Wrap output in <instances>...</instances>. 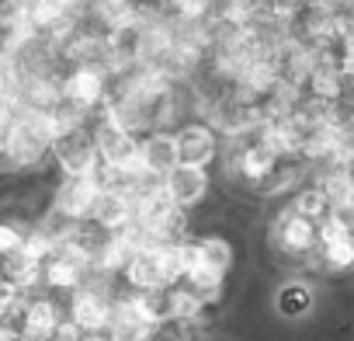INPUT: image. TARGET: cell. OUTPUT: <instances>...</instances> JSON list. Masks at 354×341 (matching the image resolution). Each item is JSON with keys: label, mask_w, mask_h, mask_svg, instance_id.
Listing matches in <instances>:
<instances>
[{"label": "cell", "mask_w": 354, "mask_h": 341, "mask_svg": "<svg viewBox=\"0 0 354 341\" xmlns=\"http://www.w3.org/2000/svg\"><path fill=\"white\" fill-rule=\"evenodd\" d=\"M53 153H56L59 167L66 170V178H94L97 170H101L97 143H94V136H87V132H80V129L66 132V136L53 146Z\"/></svg>", "instance_id": "cell-1"}, {"label": "cell", "mask_w": 354, "mask_h": 341, "mask_svg": "<svg viewBox=\"0 0 354 341\" xmlns=\"http://www.w3.org/2000/svg\"><path fill=\"white\" fill-rule=\"evenodd\" d=\"M101 192L104 189H101L97 175L94 178H66L63 189L56 192V209L53 213L70 220V223H80V220H87L94 213V202H97Z\"/></svg>", "instance_id": "cell-2"}, {"label": "cell", "mask_w": 354, "mask_h": 341, "mask_svg": "<svg viewBox=\"0 0 354 341\" xmlns=\"http://www.w3.org/2000/svg\"><path fill=\"white\" fill-rule=\"evenodd\" d=\"M63 320L53 299H28L25 310L18 313V338L21 341H56Z\"/></svg>", "instance_id": "cell-3"}, {"label": "cell", "mask_w": 354, "mask_h": 341, "mask_svg": "<svg viewBox=\"0 0 354 341\" xmlns=\"http://www.w3.org/2000/svg\"><path fill=\"white\" fill-rule=\"evenodd\" d=\"M70 320L84 331V334H108L111 320H115V306L94 292V289H80L70 299Z\"/></svg>", "instance_id": "cell-4"}, {"label": "cell", "mask_w": 354, "mask_h": 341, "mask_svg": "<svg viewBox=\"0 0 354 341\" xmlns=\"http://www.w3.org/2000/svg\"><path fill=\"white\" fill-rule=\"evenodd\" d=\"M91 220H94L97 230H108L115 237V234H122V230H129L136 223V199L125 195V192H108L104 189L97 195V202H94Z\"/></svg>", "instance_id": "cell-5"}, {"label": "cell", "mask_w": 354, "mask_h": 341, "mask_svg": "<svg viewBox=\"0 0 354 341\" xmlns=\"http://www.w3.org/2000/svg\"><path fill=\"white\" fill-rule=\"evenodd\" d=\"M101 98H104V77H101V70H94V67H77V70L66 77V84H63V101H66L73 112H87V108H94Z\"/></svg>", "instance_id": "cell-6"}, {"label": "cell", "mask_w": 354, "mask_h": 341, "mask_svg": "<svg viewBox=\"0 0 354 341\" xmlns=\"http://www.w3.org/2000/svg\"><path fill=\"white\" fill-rule=\"evenodd\" d=\"M139 150H142V164H146V170L153 178H167L174 167H181V153H177V139L174 136H167V132H156V136H149V139H142L139 143Z\"/></svg>", "instance_id": "cell-7"}, {"label": "cell", "mask_w": 354, "mask_h": 341, "mask_svg": "<svg viewBox=\"0 0 354 341\" xmlns=\"http://www.w3.org/2000/svg\"><path fill=\"white\" fill-rule=\"evenodd\" d=\"M167 185V195L177 202V206H195L202 202V195L209 192V178H205V170H195V167H174L170 175L163 178Z\"/></svg>", "instance_id": "cell-8"}, {"label": "cell", "mask_w": 354, "mask_h": 341, "mask_svg": "<svg viewBox=\"0 0 354 341\" xmlns=\"http://www.w3.org/2000/svg\"><path fill=\"white\" fill-rule=\"evenodd\" d=\"M177 153H181V167L205 170V164L216 157V136L205 125H188L177 136Z\"/></svg>", "instance_id": "cell-9"}, {"label": "cell", "mask_w": 354, "mask_h": 341, "mask_svg": "<svg viewBox=\"0 0 354 341\" xmlns=\"http://www.w3.org/2000/svg\"><path fill=\"white\" fill-rule=\"evenodd\" d=\"M84 258L73 254L70 247H56V254L46 261V282L53 289H77L84 279Z\"/></svg>", "instance_id": "cell-10"}, {"label": "cell", "mask_w": 354, "mask_h": 341, "mask_svg": "<svg viewBox=\"0 0 354 341\" xmlns=\"http://www.w3.org/2000/svg\"><path fill=\"white\" fill-rule=\"evenodd\" d=\"M316 241H319V234H316V223L302 220L295 209L281 216V223H278V244H281V251H292V254H299V251H309Z\"/></svg>", "instance_id": "cell-11"}, {"label": "cell", "mask_w": 354, "mask_h": 341, "mask_svg": "<svg viewBox=\"0 0 354 341\" xmlns=\"http://www.w3.org/2000/svg\"><path fill=\"white\" fill-rule=\"evenodd\" d=\"M0 275H4V282H11L18 292H25V289L46 282V265H39L25 254H15V258H8L4 265H0Z\"/></svg>", "instance_id": "cell-12"}, {"label": "cell", "mask_w": 354, "mask_h": 341, "mask_svg": "<svg viewBox=\"0 0 354 341\" xmlns=\"http://www.w3.org/2000/svg\"><path fill=\"white\" fill-rule=\"evenodd\" d=\"M240 170H243V178H250V182H268L274 170H278V153L268 150L264 143H254L240 157Z\"/></svg>", "instance_id": "cell-13"}, {"label": "cell", "mask_w": 354, "mask_h": 341, "mask_svg": "<svg viewBox=\"0 0 354 341\" xmlns=\"http://www.w3.org/2000/svg\"><path fill=\"white\" fill-rule=\"evenodd\" d=\"M295 213H299L302 220H309V223L319 227V223L333 213V206H330V199H326L323 189H306V192L295 199Z\"/></svg>", "instance_id": "cell-14"}, {"label": "cell", "mask_w": 354, "mask_h": 341, "mask_svg": "<svg viewBox=\"0 0 354 341\" xmlns=\"http://www.w3.org/2000/svg\"><path fill=\"white\" fill-rule=\"evenodd\" d=\"M319 251H323V261H326L333 272H347V268H354V234L333 237V241L319 244Z\"/></svg>", "instance_id": "cell-15"}, {"label": "cell", "mask_w": 354, "mask_h": 341, "mask_svg": "<svg viewBox=\"0 0 354 341\" xmlns=\"http://www.w3.org/2000/svg\"><path fill=\"white\" fill-rule=\"evenodd\" d=\"M309 306H313V292L302 282H292L278 292V310L285 317H302V313H309Z\"/></svg>", "instance_id": "cell-16"}, {"label": "cell", "mask_w": 354, "mask_h": 341, "mask_svg": "<svg viewBox=\"0 0 354 341\" xmlns=\"http://www.w3.org/2000/svg\"><path fill=\"white\" fill-rule=\"evenodd\" d=\"M202 258H205L209 272L223 275L230 268V261H233V251H230V244L223 237H202Z\"/></svg>", "instance_id": "cell-17"}, {"label": "cell", "mask_w": 354, "mask_h": 341, "mask_svg": "<svg viewBox=\"0 0 354 341\" xmlns=\"http://www.w3.org/2000/svg\"><path fill=\"white\" fill-rule=\"evenodd\" d=\"M167 299H170V317H174V320H192V317L202 310L198 292H192L188 286H185V289H167Z\"/></svg>", "instance_id": "cell-18"}, {"label": "cell", "mask_w": 354, "mask_h": 341, "mask_svg": "<svg viewBox=\"0 0 354 341\" xmlns=\"http://www.w3.org/2000/svg\"><path fill=\"white\" fill-rule=\"evenodd\" d=\"M340 77H344L340 67H330V63L316 67V70H313V94L323 98V101L337 98V94H340Z\"/></svg>", "instance_id": "cell-19"}, {"label": "cell", "mask_w": 354, "mask_h": 341, "mask_svg": "<svg viewBox=\"0 0 354 341\" xmlns=\"http://www.w3.org/2000/svg\"><path fill=\"white\" fill-rule=\"evenodd\" d=\"M25 241H28V234L18 227V223H8V220H0V258H15V254H21L25 251Z\"/></svg>", "instance_id": "cell-20"}, {"label": "cell", "mask_w": 354, "mask_h": 341, "mask_svg": "<svg viewBox=\"0 0 354 341\" xmlns=\"http://www.w3.org/2000/svg\"><path fill=\"white\" fill-rule=\"evenodd\" d=\"M344 182H347V209H354V160L344 167Z\"/></svg>", "instance_id": "cell-21"}, {"label": "cell", "mask_w": 354, "mask_h": 341, "mask_svg": "<svg viewBox=\"0 0 354 341\" xmlns=\"http://www.w3.org/2000/svg\"><path fill=\"white\" fill-rule=\"evenodd\" d=\"M0 334H4V324H0Z\"/></svg>", "instance_id": "cell-22"}]
</instances>
